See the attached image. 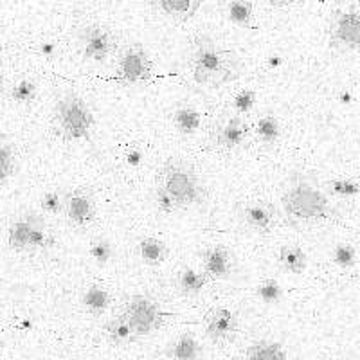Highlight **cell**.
Listing matches in <instances>:
<instances>
[{"instance_id":"8fae6325","label":"cell","mask_w":360,"mask_h":360,"mask_svg":"<svg viewBox=\"0 0 360 360\" xmlns=\"http://www.w3.org/2000/svg\"><path fill=\"white\" fill-rule=\"evenodd\" d=\"M238 332V317L233 310L225 307L214 308L209 311L205 319V333L213 342H225L231 340Z\"/></svg>"},{"instance_id":"4fadbf2b","label":"cell","mask_w":360,"mask_h":360,"mask_svg":"<svg viewBox=\"0 0 360 360\" xmlns=\"http://www.w3.org/2000/svg\"><path fill=\"white\" fill-rule=\"evenodd\" d=\"M204 270L209 278L227 279L231 276V254L221 245H213L204 252Z\"/></svg>"},{"instance_id":"9a60e30c","label":"cell","mask_w":360,"mask_h":360,"mask_svg":"<svg viewBox=\"0 0 360 360\" xmlns=\"http://www.w3.org/2000/svg\"><path fill=\"white\" fill-rule=\"evenodd\" d=\"M155 9L164 13L166 17L176 22H184L195 17V13L200 9V0H153L150 2Z\"/></svg>"},{"instance_id":"4dcf8cb0","label":"cell","mask_w":360,"mask_h":360,"mask_svg":"<svg viewBox=\"0 0 360 360\" xmlns=\"http://www.w3.org/2000/svg\"><path fill=\"white\" fill-rule=\"evenodd\" d=\"M332 259L335 265L340 266V269H349V266L355 265L356 252L349 243H339V245H335V249H333Z\"/></svg>"},{"instance_id":"f35d334b","label":"cell","mask_w":360,"mask_h":360,"mask_svg":"<svg viewBox=\"0 0 360 360\" xmlns=\"http://www.w3.org/2000/svg\"><path fill=\"white\" fill-rule=\"evenodd\" d=\"M4 76H2V74H0V92H2V90H4Z\"/></svg>"},{"instance_id":"52a82bcc","label":"cell","mask_w":360,"mask_h":360,"mask_svg":"<svg viewBox=\"0 0 360 360\" xmlns=\"http://www.w3.org/2000/svg\"><path fill=\"white\" fill-rule=\"evenodd\" d=\"M330 44L339 51L360 49V9H337L332 15L330 27Z\"/></svg>"},{"instance_id":"ac0fdd59","label":"cell","mask_w":360,"mask_h":360,"mask_svg":"<svg viewBox=\"0 0 360 360\" xmlns=\"http://www.w3.org/2000/svg\"><path fill=\"white\" fill-rule=\"evenodd\" d=\"M278 262L281 269L290 272V274H303L308 265L307 254L297 245H283L279 249Z\"/></svg>"},{"instance_id":"5bb4252c","label":"cell","mask_w":360,"mask_h":360,"mask_svg":"<svg viewBox=\"0 0 360 360\" xmlns=\"http://www.w3.org/2000/svg\"><path fill=\"white\" fill-rule=\"evenodd\" d=\"M249 135V124L242 115H231L220 128H218V144L224 148H238Z\"/></svg>"},{"instance_id":"d6986e66","label":"cell","mask_w":360,"mask_h":360,"mask_svg":"<svg viewBox=\"0 0 360 360\" xmlns=\"http://www.w3.org/2000/svg\"><path fill=\"white\" fill-rule=\"evenodd\" d=\"M139 256L146 265L157 266L168 258V245L155 236H146L139 242Z\"/></svg>"},{"instance_id":"3957f363","label":"cell","mask_w":360,"mask_h":360,"mask_svg":"<svg viewBox=\"0 0 360 360\" xmlns=\"http://www.w3.org/2000/svg\"><path fill=\"white\" fill-rule=\"evenodd\" d=\"M168 193L180 207L202 204L205 200V189L200 184L197 172L180 159H168L157 172V184Z\"/></svg>"},{"instance_id":"cb8c5ba5","label":"cell","mask_w":360,"mask_h":360,"mask_svg":"<svg viewBox=\"0 0 360 360\" xmlns=\"http://www.w3.org/2000/svg\"><path fill=\"white\" fill-rule=\"evenodd\" d=\"M256 134L263 144H274L281 135V124L272 114L262 115L256 123Z\"/></svg>"},{"instance_id":"4316f807","label":"cell","mask_w":360,"mask_h":360,"mask_svg":"<svg viewBox=\"0 0 360 360\" xmlns=\"http://www.w3.org/2000/svg\"><path fill=\"white\" fill-rule=\"evenodd\" d=\"M13 172H15V152L11 144L0 137V184H4Z\"/></svg>"},{"instance_id":"d6a6232c","label":"cell","mask_w":360,"mask_h":360,"mask_svg":"<svg viewBox=\"0 0 360 360\" xmlns=\"http://www.w3.org/2000/svg\"><path fill=\"white\" fill-rule=\"evenodd\" d=\"M40 205L44 213L47 214H60L63 211V193L60 191H47L41 195Z\"/></svg>"},{"instance_id":"7a4b0ae2","label":"cell","mask_w":360,"mask_h":360,"mask_svg":"<svg viewBox=\"0 0 360 360\" xmlns=\"http://www.w3.org/2000/svg\"><path fill=\"white\" fill-rule=\"evenodd\" d=\"M193 79L198 85L220 86L240 78L242 62L234 51L225 49L209 34H198L193 40Z\"/></svg>"},{"instance_id":"8992f818","label":"cell","mask_w":360,"mask_h":360,"mask_svg":"<svg viewBox=\"0 0 360 360\" xmlns=\"http://www.w3.org/2000/svg\"><path fill=\"white\" fill-rule=\"evenodd\" d=\"M123 315L130 323L135 339L152 335L162 324V311H160L159 303L144 294L131 295L124 307Z\"/></svg>"},{"instance_id":"6da1fadb","label":"cell","mask_w":360,"mask_h":360,"mask_svg":"<svg viewBox=\"0 0 360 360\" xmlns=\"http://www.w3.org/2000/svg\"><path fill=\"white\" fill-rule=\"evenodd\" d=\"M281 207L292 224H315L332 214V204L326 191L311 173L288 176L283 186Z\"/></svg>"},{"instance_id":"5b68a950","label":"cell","mask_w":360,"mask_h":360,"mask_svg":"<svg viewBox=\"0 0 360 360\" xmlns=\"http://www.w3.org/2000/svg\"><path fill=\"white\" fill-rule=\"evenodd\" d=\"M8 245L15 252L34 254L54 245V236L44 218L34 211H25L13 218L8 227Z\"/></svg>"},{"instance_id":"e575fe53","label":"cell","mask_w":360,"mask_h":360,"mask_svg":"<svg viewBox=\"0 0 360 360\" xmlns=\"http://www.w3.org/2000/svg\"><path fill=\"white\" fill-rule=\"evenodd\" d=\"M127 162L130 164V166H139V164L143 162V153H141L137 148H134V150H130V152L127 153Z\"/></svg>"},{"instance_id":"277c9868","label":"cell","mask_w":360,"mask_h":360,"mask_svg":"<svg viewBox=\"0 0 360 360\" xmlns=\"http://www.w3.org/2000/svg\"><path fill=\"white\" fill-rule=\"evenodd\" d=\"M53 127L65 141L86 139L94 128V114L82 96L69 90L54 105Z\"/></svg>"},{"instance_id":"8d00e7d4","label":"cell","mask_w":360,"mask_h":360,"mask_svg":"<svg viewBox=\"0 0 360 360\" xmlns=\"http://www.w3.org/2000/svg\"><path fill=\"white\" fill-rule=\"evenodd\" d=\"M270 6H274V8H283V6H290V0H283V2H276V0H272V2H270Z\"/></svg>"},{"instance_id":"83f0119b","label":"cell","mask_w":360,"mask_h":360,"mask_svg":"<svg viewBox=\"0 0 360 360\" xmlns=\"http://www.w3.org/2000/svg\"><path fill=\"white\" fill-rule=\"evenodd\" d=\"M256 295L266 304H276L283 299V288L276 279H265L256 287Z\"/></svg>"},{"instance_id":"f1b7e54d","label":"cell","mask_w":360,"mask_h":360,"mask_svg":"<svg viewBox=\"0 0 360 360\" xmlns=\"http://www.w3.org/2000/svg\"><path fill=\"white\" fill-rule=\"evenodd\" d=\"M89 254L98 265H107L112 259V256H114V247H112V243L108 242L107 238H96V240L90 242Z\"/></svg>"},{"instance_id":"ba28073f","label":"cell","mask_w":360,"mask_h":360,"mask_svg":"<svg viewBox=\"0 0 360 360\" xmlns=\"http://www.w3.org/2000/svg\"><path fill=\"white\" fill-rule=\"evenodd\" d=\"M153 63L143 45L134 44L121 53L117 60V82L123 85H137L150 79Z\"/></svg>"},{"instance_id":"1f68e13d","label":"cell","mask_w":360,"mask_h":360,"mask_svg":"<svg viewBox=\"0 0 360 360\" xmlns=\"http://www.w3.org/2000/svg\"><path fill=\"white\" fill-rule=\"evenodd\" d=\"M11 98L17 103H31L37 98V83L31 79H20L17 85L13 86Z\"/></svg>"},{"instance_id":"d4e9b609","label":"cell","mask_w":360,"mask_h":360,"mask_svg":"<svg viewBox=\"0 0 360 360\" xmlns=\"http://www.w3.org/2000/svg\"><path fill=\"white\" fill-rule=\"evenodd\" d=\"M227 15L236 25H249L254 18V4L247 0H233L227 4Z\"/></svg>"},{"instance_id":"2e32d148","label":"cell","mask_w":360,"mask_h":360,"mask_svg":"<svg viewBox=\"0 0 360 360\" xmlns=\"http://www.w3.org/2000/svg\"><path fill=\"white\" fill-rule=\"evenodd\" d=\"M166 355L169 356V360H200L202 346L195 335L182 333L168 344Z\"/></svg>"},{"instance_id":"ffe728a7","label":"cell","mask_w":360,"mask_h":360,"mask_svg":"<svg viewBox=\"0 0 360 360\" xmlns=\"http://www.w3.org/2000/svg\"><path fill=\"white\" fill-rule=\"evenodd\" d=\"M110 294L101 285H90L85 292H83L82 304L89 314L101 315L105 314L108 307H110Z\"/></svg>"},{"instance_id":"f546056e","label":"cell","mask_w":360,"mask_h":360,"mask_svg":"<svg viewBox=\"0 0 360 360\" xmlns=\"http://www.w3.org/2000/svg\"><path fill=\"white\" fill-rule=\"evenodd\" d=\"M256 105V92L252 89H243L240 90L233 99V107L236 110V115H245L250 114Z\"/></svg>"},{"instance_id":"d590c367","label":"cell","mask_w":360,"mask_h":360,"mask_svg":"<svg viewBox=\"0 0 360 360\" xmlns=\"http://www.w3.org/2000/svg\"><path fill=\"white\" fill-rule=\"evenodd\" d=\"M269 65H270V67L281 65V58H279V56H270V58H269Z\"/></svg>"},{"instance_id":"44dd1931","label":"cell","mask_w":360,"mask_h":360,"mask_svg":"<svg viewBox=\"0 0 360 360\" xmlns=\"http://www.w3.org/2000/svg\"><path fill=\"white\" fill-rule=\"evenodd\" d=\"M173 124L176 130L184 135H191L200 128L202 124V114L195 107H179L173 112Z\"/></svg>"},{"instance_id":"7402d4cb","label":"cell","mask_w":360,"mask_h":360,"mask_svg":"<svg viewBox=\"0 0 360 360\" xmlns=\"http://www.w3.org/2000/svg\"><path fill=\"white\" fill-rule=\"evenodd\" d=\"M207 285V276L197 272L193 269H182L179 274V290L180 294L188 295V297H195L200 294Z\"/></svg>"},{"instance_id":"484cf974","label":"cell","mask_w":360,"mask_h":360,"mask_svg":"<svg viewBox=\"0 0 360 360\" xmlns=\"http://www.w3.org/2000/svg\"><path fill=\"white\" fill-rule=\"evenodd\" d=\"M324 191L339 198H353L360 193V186L349 179H333L324 184Z\"/></svg>"},{"instance_id":"74e56055","label":"cell","mask_w":360,"mask_h":360,"mask_svg":"<svg viewBox=\"0 0 360 360\" xmlns=\"http://www.w3.org/2000/svg\"><path fill=\"white\" fill-rule=\"evenodd\" d=\"M53 49H54V47H53V45H44V53H53Z\"/></svg>"},{"instance_id":"60d3db41","label":"cell","mask_w":360,"mask_h":360,"mask_svg":"<svg viewBox=\"0 0 360 360\" xmlns=\"http://www.w3.org/2000/svg\"><path fill=\"white\" fill-rule=\"evenodd\" d=\"M359 360H360V359H359Z\"/></svg>"},{"instance_id":"e0dca14e","label":"cell","mask_w":360,"mask_h":360,"mask_svg":"<svg viewBox=\"0 0 360 360\" xmlns=\"http://www.w3.org/2000/svg\"><path fill=\"white\" fill-rule=\"evenodd\" d=\"M247 360H288L287 349L274 340H256L247 348Z\"/></svg>"},{"instance_id":"603a6c76","label":"cell","mask_w":360,"mask_h":360,"mask_svg":"<svg viewBox=\"0 0 360 360\" xmlns=\"http://www.w3.org/2000/svg\"><path fill=\"white\" fill-rule=\"evenodd\" d=\"M105 332H107L108 339L115 344V346H123V344L130 342L131 339H135L134 332H131L130 323L127 321L123 314L115 315L105 326Z\"/></svg>"},{"instance_id":"30bf717a","label":"cell","mask_w":360,"mask_h":360,"mask_svg":"<svg viewBox=\"0 0 360 360\" xmlns=\"http://www.w3.org/2000/svg\"><path fill=\"white\" fill-rule=\"evenodd\" d=\"M63 213L76 227H85L96 218L94 197L86 189H70L63 193Z\"/></svg>"},{"instance_id":"7c38bea8","label":"cell","mask_w":360,"mask_h":360,"mask_svg":"<svg viewBox=\"0 0 360 360\" xmlns=\"http://www.w3.org/2000/svg\"><path fill=\"white\" fill-rule=\"evenodd\" d=\"M238 217L247 227L259 233H269L274 227L276 209L269 202H245L238 207Z\"/></svg>"},{"instance_id":"836d02e7","label":"cell","mask_w":360,"mask_h":360,"mask_svg":"<svg viewBox=\"0 0 360 360\" xmlns=\"http://www.w3.org/2000/svg\"><path fill=\"white\" fill-rule=\"evenodd\" d=\"M155 202H157V207L166 214H172L173 211L179 209V205L175 204V200H173V198L169 197L168 193L164 191L162 188H159V186H155Z\"/></svg>"},{"instance_id":"ab89813d","label":"cell","mask_w":360,"mask_h":360,"mask_svg":"<svg viewBox=\"0 0 360 360\" xmlns=\"http://www.w3.org/2000/svg\"><path fill=\"white\" fill-rule=\"evenodd\" d=\"M234 360H247V359H242V356H238V359H234Z\"/></svg>"},{"instance_id":"9c48e42d","label":"cell","mask_w":360,"mask_h":360,"mask_svg":"<svg viewBox=\"0 0 360 360\" xmlns=\"http://www.w3.org/2000/svg\"><path fill=\"white\" fill-rule=\"evenodd\" d=\"M83 56L92 62H105L114 47V38L108 27L101 24H89L79 33Z\"/></svg>"}]
</instances>
